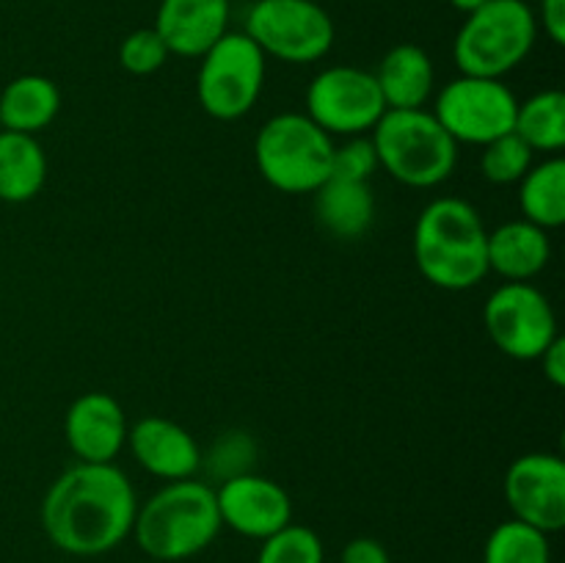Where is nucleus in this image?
I'll return each mask as SVG.
<instances>
[{
  "mask_svg": "<svg viewBox=\"0 0 565 563\" xmlns=\"http://www.w3.org/2000/svg\"><path fill=\"white\" fill-rule=\"evenodd\" d=\"M136 511V489L116 464L77 461L44 495L42 528L55 550L94 557L132 533Z\"/></svg>",
  "mask_w": 565,
  "mask_h": 563,
  "instance_id": "1",
  "label": "nucleus"
},
{
  "mask_svg": "<svg viewBox=\"0 0 565 563\" xmlns=\"http://www.w3.org/2000/svg\"><path fill=\"white\" fill-rule=\"evenodd\" d=\"M486 237L489 230L475 204L458 196L434 199L414 224L419 274L439 290H469L489 274Z\"/></svg>",
  "mask_w": 565,
  "mask_h": 563,
  "instance_id": "2",
  "label": "nucleus"
},
{
  "mask_svg": "<svg viewBox=\"0 0 565 563\" xmlns=\"http://www.w3.org/2000/svg\"><path fill=\"white\" fill-rule=\"evenodd\" d=\"M215 489L207 480H171L147 502H138L132 539L149 557L163 563L188 561L207 550L221 533Z\"/></svg>",
  "mask_w": 565,
  "mask_h": 563,
  "instance_id": "3",
  "label": "nucleus"
},
{
  "mask_svg": "<svg viewBox=\"0 0 565 563\" xmlns=\"http://www.w3.org/2000/svg\"><path fill=\"white\" fill-rule=\"evenodd\" d=\"M381 169L408 188H436L458 166V144L425 108L386 110L370 132Z\"/></svg>",
  "mask_w": 565,
  "mask_h": 563,
  "instance_id": "4",
  "label": "nucleus"
},
{
  "mask_svg": "<svg viewBox=\"0 0 565 563\" xmlns=\"http://www.w3.org/2000/svg\"><path fill=\"white\" fill-rule=\"evenodd\" d=\"M539 39V20L524 0H486L456 33L452 59L461 75L502 77L524 64Z\"/></svg>",
  "mask_w": 565,
  "mask_h": 563,
  "instance_id": "5",
  "label": "nucleus"
},
{
  "mask_svg": "<svg viewBox=\"0 0 565 563\" xmlns=\"http://www.w3.org/2000/svg\"><path fill=\"white\" fill-rule=\"evenodd\" d=\"M334 141L307 114L270 116L254 141V160L270 188L315 193L329 180Z\"/></svg>",
  "mask_w": 565,
  "mask_h": 563,
  "instance_id": "6",
  "label": "nucleus"
},
{
  "mask_svg": "<svg viewBox=\"0 0 565 563\" xmlns=\"http://www.w3.org/2000/svg\"><path fill=\"white\" fill-rule=\"evenodd\" d=\"M268 59L243 31H226L199 59L196 97L207 116L235 121L252 114L265 86Z\"/></svg>",
  "mask_w": 565,
  "mask_h": 563,
  "instance_id": "7",
  "label": "nucleus"
},
{
  "mask_svg": "<svg viewBox=\"0 0 565 563\" xmlns=\"http://www.w3.org/2000/svg\"><path fill=\"white\" fill-rule=\"evenodd\" d=\"M248 39L285 64H315L334 47V20L315 0H257L246 14Z\"/></svg>",
  "mask_w": 565,
  "mask_h": 563,
  "instance_id": "8",
  "label": "nucleus"
},
{
  "mask_svg": "<svg viewBox=\"0 0 565 563\" xmlns=\"http://www.w3.org/2000/svg\"><path fill=\"white\" fill-rule=\"evenodd\" d=\"M516 108V94L497 77L458 75L439 88L430 114L458 147H486L494 138L513 132Z\"/></svg>",
  "mask_w": 565,
  "mask_h": 563,
  "instance_id": "9",
  "label": "nucleus"
},
{
  "mask_svg": "<svg viewBox=\"0 0 565 563\" xmlns=\"http://www.w3.org/2000/svg\"><path fill=\"white\" fill-rule=\"evenodd\" d=\"M384 114L375 75L362 66H329L307 88V116L329 136H370Z\"/></svg>",
  "mask_w": 565,
  "mask_h": 563,
  "instance_id": "10",
  "label": "nucleus"
},
{
  "mask_svg": "<svg viewBox=\"0 0 565 563\" xmlns=\"http://www.w3.org/2000/svg\"><path fill=\"white\" fill-rule=\"evenodd\" d=\"M483 323L491 342L519 362H535L557 337L555 309L530 282H505L497 287L486 298Z\"/></svg>",
  "mask_w": 565,
  "mask_h": 563,
  "instance_id": "11",
  "label": "nucleus"
},
{
  "mask_svg": "<svg viewBox=\"0 0 565 563\" xmlns=\"http://www.w3.org/2000/svg\"><path fill=\"white\" fill-rule=\"evenodd\" d=\"M513 519L552 535L565 524V461L557 453H524L505 472Z\"/></svg>",
  "mask_w": 565,
  "mask_h": 563,
  "instance_id": "12",
  "label": "nucleus"
},
{
  "mask_svg": "<svg viewBox=\"0 0 565 563\" xmlns=\"http://www.w3.org/2000/svg\"><path fill=\"white\" fill-rule=\"evenodd\" d=\"M221 524L246 539L265 541L292 522V500L276 480L243 472L215 486Z\"/></svg>",
  "mask_w": 565,
  "mask_h": 563,
  "instance_id": "13",
  "label": "nucleus"
},
{
  "mask_svg": "<svg viewBox=\"0 0 565 563\" xmlns=\"http://www.w3.org/2000/svg\"><path fill=\"white\" fill-rule=\"evenodd\" d=\"M127 414L121 403L108 392H86L66 408V445L77 461L114 464L127 447Z\"/></svg>",
  "mask_w": 565,
  "mask_h": 563,
  "instance_id": "14",
  "label": "nucleus"
},
{
  "mask_svg": "<svg viewBox=\"0 0 565 563\" xmlns=\"http://www.w3.org/2000/svg\"><path fill=\"white\" fill-rule=\"evenodd\" d=\"M127 447L138 467L166 484L196 478L202 472V447L191 431L160 414H149L132 423L127 431Z\"/></svg>",
  "mask_w": 565,
  "mask_h": 563,
  "instance_id": "15",
  "label": "nucleus"
},
{
  "mask_svg": "<svg viewBox=\"0 0 565 563\" xmlns=\"http://www.w3.org/2000/svg\"><path fill=\"white\" fill-rule=\"evenodd\" d=\"M232 0H160L154 31L171 55L202 59L230 31Z\"/></svg>",
  "mask_w": 565,
  "mask_h": 563,
  "instance_id": "16",
  "label": "nucleus"
},
{
  "mask_svg": "<svg viewBox=\"0 0 565 563\" xmlns=\"http://www.w3.org/2000/svg\"><path fill=\"white\" fill-rule=\"evenodd\" d=\"M489 274L505 282H530L546 268L552 257L550 232L530 224L527 219L505 221L486 237Z\"/></svg>",
  "mask_w": 565,
  "mask_h": 563,
  "instance_id": "17",
  "label": "nucleus"
},
{
  "mask_svg": "<svg viewBox=\"0 0 565 563\" xmlns=\"http://www.w3.org/2000/svg\"><path fill=\"white\" fill-rule=\"evenodd\" d=\"M386 110L425 108L434 97L436 70L430 55L417 44H395L373 72Z\"/></svg>",
  "mask_w": 565,
  "mask_h": 563,
  "instance_id": "18",
  "label": "nucleus"
},
{
  "mask_svg": "<svg viewBox=\"0 0 565 563\" xmlns=\"http://www.w3.org/2000/svg\"><path fill=\"white\" fill-rule=\"evenodd\" d=\"M315 219L337 241H359L375 221V196L370 182L326 180L315 191Z\"/></svg>",
  "mask_w": 565,
  "mask_h": 563,
  "instance_id": "19",
  "label": "nucleus"
},
{
  "mask_svg": "<svg viewBox=\"0 0 565 563\" xmlns=\"http://www.w3.org/2000/svg\"><path fill=\"white\" fill-rule=\"evenodd\" d=\"M61 110V92L50 77L20 75L0 92V130L36 132L47 130Z\"/></svg>",
  "mask_w": 565,
  "mask_h": 563,
  "instance_id": "20",
  "label": "nucleus"
},
{
  "mask_svg": "<svg viewBox=\"0 0 565 563\" xmlns=\"http://www.w3.org/2000/svg\"><path fill=\"white\" fill-rule=\"evenodd\" d=\"M47 182V155L36 136L0 130V202L25 204Z\"/></svg>",
  "mask_w": 565,
  "mask_h": 563,
  "instance_id": "21",
  "label": "nucleus"
},
{
  "mask_svg": "<svg viewBox=\"0 0 565 563\" xmlns=\"http://www.w3.org/2000/svg\"><path fill=\"white\" fill-rule=\"evenodd\" d=\"M519 208L530 224L557 230L565 221V160L561 155L530 166L519 180Z\"/></svg>",
  "mask_w": 565,
  "mask_h": 563,
  "instance_id": "22",
  "label": "nucleus"
},
{
  "mask_svg": "<svg viewBox=\"0 0 565 563\" xmlns=\"http://www.w3.org/2000/svg\"><path fill=\"white\" fill-rule=\"evenodd\" d=\"M513 132L533 152H561L565 147V94L561 88H546L519 103Z\"/></svg>",
  "mask_w": 565,
  "mask_h": 563,
  "instance_id": "23",
  "label": "nucleus"
},
{
  "mask_svg": "<svg viewBox=\"0 0 565 563\" xmlns=\"http://www.w3.org/2000/svg\"><path fill=\"white\" fill-rule=\"evenodd\" d=\"M483 563H552L550 535L519 519H508L486 539Z\"/></svg>",
  "mask_w": 565,
  "mask_h": 563,
  "instance_id": "24",
  "label": "nucleus"
},
{
  "mask_svg": "<svg viewBox=\"0 0 565 563\" xmlns=\"http://www.w3.org/2000/svg\"><path fill=\"white\" fill-rule=\"evenodd\" d=\"M533 149L516 136V132H505V136L494 138L483 147L480 155V171L494 185H513L522 180L533 166Z\"/></svg>",
  "mask_w": 565,
  "mask_h": 563,
  "instance_id": "25",
  "label": "nucleus"
},
{
  "mask_svg": "<svg viewBox=\"0 0 565 563\" xmlns=\"http://www.w3.org/2000/svg\"><path fill=\"white\" fill-rule=\"evenodd\" d=\"M323 541L307 524H287L259 546L257 563H323Z\"/></svg>",
  "mask_w": 565,
  "mask_h": 563,
  "instance_id": "26",
  "label": "nucleus"
},
{
  "mask_svg": "<svg viewBox=\"0 0 565 563\" xmlns=\"http://www.w3.org/2000/svg\"><path fill=\"white\" fill-rule=\"evenodd\" d=\"M169 59V47H166V42L160 39V33L154 28H136L119 44L121 70L136 77L154 75L158 70H163Z\"/></svg>",
  "mask_w": 565,
  "mask_h": 563,
  "instance_id": "27",
  "label": "nucleus"
},
{
  "mask_svg": "<svg viewBox=\"0 0 565 563\" xmlns=\"http://www.w3.org/2000/svg\"><path fill=\"white\" fill-rule=\"evenodd\" d=\"M381 169L379 152L373 147L370 136H351L345 144L331 149V166L329 180H345V182H370V177Z\"/></svg>",
  "mask_w": 565,
  "mask_h": 563,
  "instance_id": "28",
  "label": "nucleus"
},
{
  "mask_svg": "<svg viewBox=\"0 0 565 563\" xmlns=\"http://www.w3.org/2000/svg\"><path fill=\"white\" fill-rule=\"evenodd\" d=\"M252 458H254L252 436L243 434V431H226L221 439H215V445L210 447L207 456L202 453V469L213 472L221 484V480L235 478V475L254 472Z\"/></svg>",
  "mask_w": 565,
  "mask_h": 563,
  "instance_id": "29",
  "label": "nucleus"
},
{
  "mask_svg": "<svg viewBox=\"0 0 565 563\" xmlns=\"http://www.w3.org/2000/svg\"><path fill=\"white\" fill-rule=\"evenodd\" d=\"M340 563H392V557L390 550L379 539L359 535V539L348 541L340 555Z\"/></svg>",
  "mask_w": 565,
  "mask_h": 563,
  "instance_id": "30",
  "label": "nucleus"
},
{
  "mask_svg": "<svg viewBox=\"0 0 565 563\" xmlns=\"http://www.w3.org/2000/svg\"><path fill=\"white\" fill-rule=\"evenodd\" d=\"M535 362H541V370H544V379L550 381L555 390H563L565 386V340L561 334L546 346V351L541 353Z\"/></svg>",
  "mask_w": 565,
  "mask_h": 563,
  "instance_id": "31",
  "label": "nucleus"
},
{
  "mask_svg": "<svg viewBox=\"0 0 565 563\" xmlns=\"http://www.w3.org/2000/svg\"><path fill=\"white\" fill-rule=\"evenodd\" d=\"M552 44H565V0H541V14H535Z\"/></svg>",
  "mask_w": 565,
  "mask_h": 563,
  "instance_id": "32",
  "label": "nucleus"
},
{
  "mask_svg": "<svg viewBox=\"0 0 565 563\" xmlns=\"http://www.w3.org/2000/svg\"><path fill=\"white\" fill-rule=\"evenodd\" d=\"M447 3H450L456 11H461V14H472V11L480 9L486 0H447Z\"/></svg>",
  "mask_w": 565,
  "mask_h": 563,
  "instance_id": "33",
  "label": "nucleus"
}]
</instances>
